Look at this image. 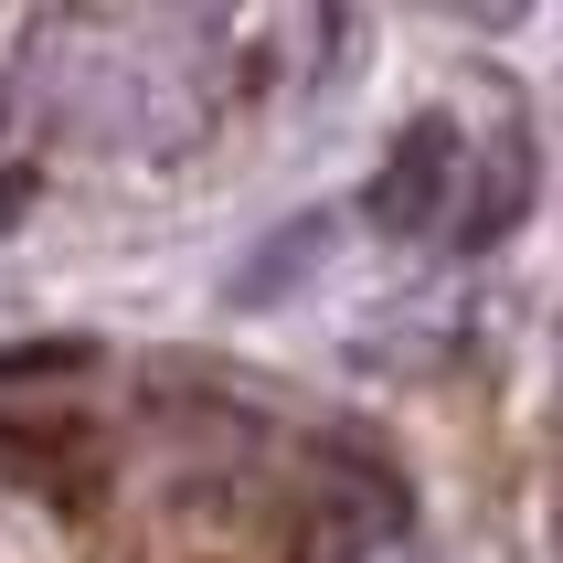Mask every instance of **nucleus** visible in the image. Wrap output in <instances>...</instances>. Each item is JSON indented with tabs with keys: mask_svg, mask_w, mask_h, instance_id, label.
Here are the masks:
<instances>
[{
	"mask_svg": "<svg viewBox=\"0 0 563 563\" xmlns=\"http://www.w3.org/2000/svg\"><path fill=\"white\" fill-rule=\"evenodd\" d=\"M457 181H468V139H457L446 118H405L394 150H383V170L362 181V223H373L383 245H415V234L446 223Z\"/></svg>",
	"mask_w": 563,
	"mask_h": 563,
	"instance_id": "nucleus-1",
	"label": "nucleus"
},
{
	"mask_svg": "<svg viewBox=\"0 0 563 563\" xmlns=\"http://www.w3.org/2000/svg\"><path fill=\"white\" fill-rule=\"evenodd\" d=\"M319 266H330V213H298V223H277V234H266V255L234 277V298H245V309H266V298H287V287H309Z\"/></svg>",
	"mask_w": 563,
	"mask_h": 563,
	"instance_id": "nucleus-2",
	"label": "nucleus"
},
{
	"mask_svg": "<svg viewBox=\"0 0 563 563\" xmlns=\"http://www.w3.org/2000/svg\"><path fill=\"white\" fill-rule=\"evenodd\" d=\"M478 170H489V181H478V202L457 213V234H468V245H489V234H510V213L532 202V128H500Z\"/></svg>",
	"mask_w": 563,
	"mask_h": 563,
	"instance_id": "nucleus-3",
	"label": "nucleus"
},
{
	"mask_svg": "<svg viewBox=\"0 0 563 563\" xmlns=\"http://www.w3.org/2000/svg\"><path fill=\"white\" fill-rule=\"evenodd\" d=\"M0 478L64 489V478H75V437H64V426H11V415H0Z\"/></svg>",
	"mask_w": 563,
	"mask_h": 563,
	"instance_id": "nucleus-4",
	"label": "nucleus"
},
{
	"mask_svg": "<svg viewBox=\"0 0 563 563\" xmlns=\"http://www.w3.org/2000/svg\"><path fill=\"white\" fill-rule=\"evenodd\" d=\"M43 373H86V341H0V383H43Z\"/></svg>",
	"mask_w": 563,
	"mask_h": 563,
	"instance_id": "nucleus-5",
	"label": "nucleus"
},
{
	"mask_svg": "<svg viewBox=\"0 0 563 563\" xmlns=\"http://www.w3.org/2000/svg\"><path fill=\"white\" fill-rule=\"evenodd\" d=\"M32 213V170H0V223H22Z\"/></svg>",
	"mask_w": 563,
	"mask_h": 563,
	"instance_id": "nucleus-6",
	"label": "nucleus"
},
{
	"mask_svg": "<svg viewBox=\"0 0 563 563\" xmlns=\"http://www.w3.org/2000/svg\"><path fill=\"white\" fill-rule=\"evenodd\" d=\"M0 128H11V86H0Z\"/></svg>",
	"mask_w": 563,
	"mask_h": 563,
	"instance_id": "nucleus-7",
	"label": "nucleus"
}]
</instances>
